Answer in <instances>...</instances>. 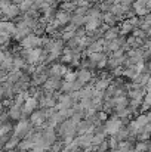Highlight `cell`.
Wrapping results in <instances>:
<instances>
[{
	"label": "cell",
	"mask_w": 151,
	"mask_h": 152,
	"mask_svg": "<svg viewBox=\"0 0 151 152\" xmlns=\"http://www.w3.org/2000/svg\"><path fill=\"white\" fill-rule=\"evenodd\" d=\"M120 130H122V121H120V120L113 118V120L107 121V124H105V133H108V134L114 136V134H116V133H119Z\"/></svg>",
	"instance_id": "obj_1"
},
{
	"label": "cell",
	"mask_w": 151,
	"mask_h": 152,
	"mask_svg": "<svg viewBox=\"0 0 151 152\" xmlns=\"http://www.w3.org/2000/svg\"><path fill=\"white\" fill-rule=\"evenodd\" d=\"M25 130H27V123H21V124H18L15 132H16V134H24Z\"/></svg>",
	"instance_id": "obj_3"
},
{
	"label": "cell",
	"mask_w": 151,
	"mask_h": 152,
	"mask_svg": "<svg viewBox=\"0 0 151 152\" xmlns=\"http://www.w3.org/2000/svg\"><path fill=\"white\" fill-rule=\"evenodd\" d=\"M34 106H36V101H34V99H30V101H27V105H25V111H27V112H31Z\"/></svg>",
	"instance_id": "obj_4"
},
{
	"label": "cell",
	"mask_w": 151,
	"mask_h": 152,
	"mask_svg": "<svg viewBox=\"0 0 151 152\" xmlns=\"http://www.w3.org/2000/svg\"><path fill=\"white\" fill-rule=\"evenodd\" d=\"M43 114H33V117H31V121L34 123V124H40L42 121H43Z\"/></svg>",
	"instance_id": "obj_2"
}]
</instances>
